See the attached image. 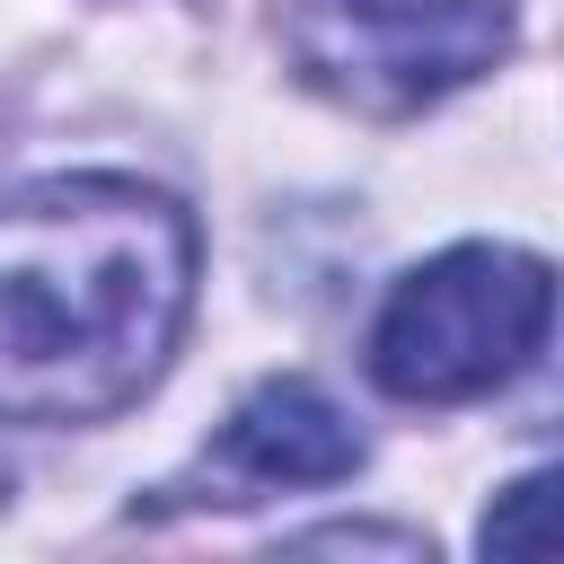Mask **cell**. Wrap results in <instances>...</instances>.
I'll return each instance as SVG.
<instances>
[{
    "label": "cell",
    "mask_w": 564,
    "mask_h": 564,
    "mask_svg": "<svg viewBox=\"0 0 564 564\" xmlns=\"http://www.w3.org/2000/svg\"><path fill=\"white\" fill-rule=\"evenodd\" d=\"M194 300V220L132 176L0 203V423L123 414Z\"/></svg>",
    "instance_id": "cell-1"
},
{
    "label": "cell",
    "mask_w": 564,
    "mask_h": 564,
    "mask_svg": "<svg viewBox=\"0 0 564 564\" xmlns=\"http://www.w3.org/2000/svg\"><path fill=\"white\" fill-rule=\"evenodd\" d=\"M555 326V273L520 247H449L414 264L379 326H370V370L405 405H458L502 388L538 335Z\"/></svg>",
    "instance_id": "cell-2"
},
{
    "label": "cell",
    "mask_w": 564,
    "mask_h": 564,
    "mask_svg": "<svg viewBox=\"0 0 564 564\" xmlns=\"http://www.w3.org/2000/svg\"><path fill=\"white\" fill-rule=\"evenodd\" d=\"M511 44V0H291V53L317 88L414 115L476 70H494Z\"/></svg>",
    "instance_id": "cell-3"
},
{
    "label": "cell",
    "mask_w": 564,
    "mask_h": 564,
    "mask_svg": "<svg viewBox=\"0 0 564 564\" xmlns=\"http://www.w3.org/2000/svg\"><path fill=\"white\" fill-rule=\"evenodd\" d=\"M203 467H220L229 485H256V494H273V485H335V476L361 467V432L308 379H264L220 423V441H212Z\"/></svg>",
    "instance_id": "cell-4"
},
{
    "label": "cell",
    "mask_w": 564,
    "mask_h": 564,
    "mask_svg": "<svg viewBox=\"0 0 564 564\" xmlns=\"http://www.w3.org/2000/svg\"><path fill=\"white\" fill-rule=\"evenodd\" d=\"M476 546H485V555H564V467L520 476V485L485 511Z\"/></svg>",
    "instance_id": "cell-5"
},
{
    "label": "cell",
    "mask_w": 564,
    "mask_h": 564,
    "mask_svg": "<svg viewBox=\"0 0 564 564\" xmlns=\"http://www.w3.org/2000/svg\"><path fill=\"white\" fill-rule=\"evenodd\" d=\"M555 414H564V388H555Z\"/></svg>",
    "instance_id": "cell-6"
}]
</instances>
